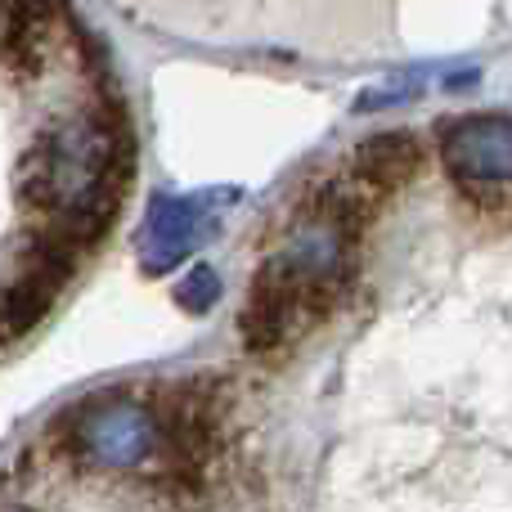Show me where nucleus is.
Instances as JSON below:
<instances>
[{
    "label": "nucleus",
    "instance_id": "obj_1",
    "mask_svg": "<svg viewBox=\"0 0 512 512\" xmlns=\"http://www.w3.org/2000/svg\"><path fill=\"white\" fill-rule=\"evenodd\" d=\"M126 171L122 131L95 113L50 122L18 162V198L45 216V234L77 252L113 221Z\"/></svg>",
    "mask_w": 512,
    "mask_h": 512
},
{
    "label": "nucleus",
    "instance_id": "obj_2",
    "mask_svg": "<svg viewBox=\"0 0 512 512\" xmlns=\"http://www.w3.org/2000/svg\"><path fill=\"white\" fill-rule=\"evenodd\" d=\"M72 454L90 468H140L158 450V414L135 400H95L72 418Z\"/></svg>",
    "mask_w": 512,
    "mask_h": 512
},
{
    "label": "nucleus",
    "instance_id": "obj_3",
    "mask_svg": "<svg viewBox=\"0 0 512 512\" xmlns=\"http://www.w3.org/2000/svg\"><path fill=\"white\" fill-rule=\"evenodd\" d=\"M239 189H212V194H189V198H153L149 221H144L140 261L149 274H167L185 261L189 252L203 243V234L216 230L225 207H234Z\"/></svg>",
    "mask_w": 512,
    "mask_h": 512
},
{
    "label": "nucleus",
    "instance_id": "obj_4",
    "mask_svg": "<svg viewBox=\"0 0 512 512\" xmlns=\"http://www.w3.org/2000/svg\"><path fill=\"white\" fill-rule=\"evenodd\" d=\"M441 158L468 185H512V117L472 113L445 126Z\"/></svg>",
    "mask_w": 512,
    "mask_h": 512
},
{
    "label": "nucleus",
    "instance_id": "obj_5",
    "mask_svg": "<svg viewBox=\"0 0 512 512\" xmlns=\"http://www.w3.org/2000/svg\"><path fill=\"white\" fill-rule=\"evenodd\" d=\"M418 167H423V149H418V140L414 135H405V131L369 135V140L355 149V158H351V176L364 180V185H373V189L405 185Z\"/></svg>",
    "mask_w": 512,
    "mask_h": 512
},
{
    "label": "nucleus",
    "instance_id": "obj_6",
    "mask_svg": "<svg viewBox=\"0 0 512 512\" xmlns=\"http://www.w3.org/2000/svg\"><path fill=\"white\" fill-rule=\"evenodd\" d=\"M176 301L189 310V315H203V310H212L216 301H221V274H216L212 265H194V270H189L185 279L176 283Z\"/></svg>",
    "mask_w": 512,
    "mask_h": 512
},
{
    "label": "nucleus",
    "instance_id": "obj_7",
    "mask_svg": "<svg viewBox=\"0 0 512 512\" xmlns=\"http://www.w3.org/2000/svg\"><path fill=\"white\" fill-rule=\"evenodd\" d=\"M418 90V81L414 77H405V81H391V86H378V90H364V99L355 108L360 113H373V108H382V104H400V99H409Z\"/></svg>",
    "mask_w": 512,
    "mask_h": 512
}]
</instances>
